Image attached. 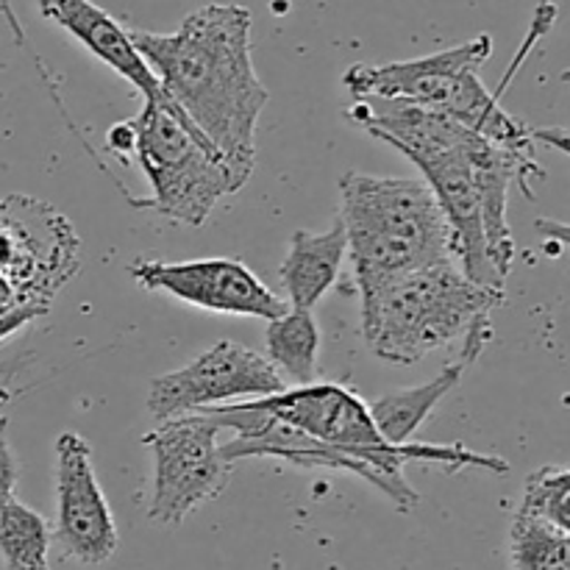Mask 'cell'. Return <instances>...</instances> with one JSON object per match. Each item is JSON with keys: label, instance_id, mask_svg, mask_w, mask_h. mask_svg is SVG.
Wrapping results in <instances>:
<instances>
[{"label": "cell", "instance_id": "1", "mask_svg": "<svg viewBox=\"0 0 570 570\" xmlns=\"http://www.w3.org/2000/svg\"><path fill=\"white\" fill-rule=\"evenodd\" d=\"M131 39L161 95L217 150L239 193L256 167V126L271 100L250 56V11L212 3L173 33L131 31Z\"/></svg>", "mask_w": 570, "mask_h": 570}, {"label": "cell", "instance_id": "2", "mask_svg": "<svg viewBox=\"0 0 570 570\" xmlns=\"http://www.w3.org/2000/svg\"><path fill=\"white\" fill-rule=\"evenodd\" d=\"M557 20L554 3H540L534 11L532 28L518 50L515 61L510 67V76L501 83L499 92H490L482 81V67L493 56V37L482 33L456 48L440 50V53L421 56L410 61H390V65H354L345 70L343 87L348 89L351 98H401L410 104L426 106V109L440 111L451 120L462 122L471 131L482 134L490 142L512 150L523 159H538L534 145L543 139L546 128L534 131L527 122L515 120L510 111L501 106V92L507 89L510 78L515 76L521 61L527 59L529 50L534 48L543 33L551 31Z\"/></svg>", "mask_w": 570, "mask_h": 570}, {"label": "cell", "instance_id": "3", "mask_svg": "<svg viewBox=\"0 0 570 570\" xmlns=\"http://www.w3.org/2000/svg\"><path fill=\"white\" fill-rule=\"evenodd\" d=\"M504 301V289L479 287L445 262L393 278L362 298V334L376 360L404 367L460 340V362L468 367L493 337L490 315Z\"/></svg>", "mask_w": 570, "mask_h": 570}, {"label": "cell", "instance_id": "4", "mask_svg": "<svg viewBox=\"0 0 570 570\" xmlns=\"http://www.w3.org/2000/svg\"><path fill=\"white\" fill-rule=\"evenodd\" d=\"M340 195L360 298L406 273L454 262L449 223L426 181L345 173Z\"/></svg>", "mask_w": 570, "mask_h": 570}, {"label": "cell", "instance_id": "5", "mask_svg": "<svg viewBox=\"0 0 570 570\" xmlns=\"http://www.w3.org/2000/svg\"><path fill=\"white\" fill-rule=\"evenodd\" d=\"M254 404L259 410L271 412L282 423H289L298 432L367 462L379 476L387 479L399 490L410 512L417 510V504H421V495L404 476V468L410 462H429V465H440L451 473H460L465 468H479V471L501 476V473L510 471V462L501 460V456L479 454V451H471L462 443H387L379 434L365 401L354 390L343 387V384L315 382L306 384V387L284 390V393L271 395V399H256Z\"/></svg>", "mask_w": 570, "mask_h": 570}, {"label": "cell", "instance_id": "6", "mask_svg": "<svg viewBox=\"0 0 570 570\" xmlns=\"http://www.w3.org/2000/svg\"><path fill=\"white\" fill-rule=\"evenodd\" d=\"M131 122L137 131L134 156L150 184L148 198H131V204L181 226H204L217 200L234 193L217 150L165 95L145 100Z\"/></svg>", "mask_w": 570, "mask_h": 570}, {"label": "cell", "instance_id": "7", "mask_svg": "<svg viewBox=\"0 0 570 570\" xmlns=\"http://www.w3.org/2000/svg\"><path fill=\"white\" fill-rule=\"evenodd\" d=\"M81 267V237L48 200L9 195L0 200V278L50 312L56 295Z\"/></svg>", "mask_w": 570, "mask_h": 570}, {"label": "cell", "instance_id": "8", "mask_svg": "<svg viewBox=\"0 0 570 570\" xmlns=\"http://www.w3.org/2000/svg\"><path fill=\"white\" fill-rule=\"evenodd\" d=\"M220 426L212 415H181L145 434L154 451V499L148 518L159 527H181L189 512L226 490L232 468L217 445Z\"/></svg>", "mask_w": 570, "mask_h": 570}, {"label": "cell", "instance_id": "9", "mask_svg": "<svg viewBox=\"0 0 570 570\" xmlns=\"http://www.w3.org/2000/svg\"><path fill=\"white\" fill-rule=\"evenodd\" d=\"M284 390V379L259 351L220 340L189 365L156 376L148 390V412L165 423L223 404L271 399Z\"/></svg>", "mask_w": 570, "mask_h": 570}, {"label": "cell", "instance_id": "10", "mask_svg": "<svg viewBox=\"0 0 570 570\" xmlns=\"http://www.w3.org/2000/svg\"><path fill=\"white\" fill-rule=\"evenodd\" d=\"M56 521L50 538L67 560L104 566L120 546L115 515L92 468V445L76 432L56 438Z\"/></svg>", "mask_w": 570, "mask_h": 570}, {"label": "cell", "instance_id": "11", "mask_svg": "<svg viewBox=\"0 0 570 570\" xmlns=\"http://www.w3.org/2000/svg\"><path fill=\"white\" fill-rule=\"evenodd\" d=\"M134 282L154 293L193 304L217 315L262 317L276 321L289 309L259 276L237 259H193V262H137L128 267Z\"/></svg>", "mask_w": 570, "mask_h": 570}, {"label": "cell", "instance_id": "12", "mask_svg": "<svg viewBox=\"0 0 570 570\" xmlns=\"http://www.w3.org/2000/svg\"><path fill=\"white\" fill-rule=\"evenodd\" d=\"M479 139H482V134H476L465 148L429 156V159H415L412 165L421 170L423 181L429 184L440 209H443L456 267L479 287L504 289V278L495 273L493 262H490L482 226V204H479L476 181H473L471 154Z\"/></svg>", "mask_w": 570, "mask_h": 570}, {"label": "cell", "instance_id": "13", "mask_svg": "<svg viewBox=\"0 0 570 570\" xmlns=\"http://www.w3.org/2000/svg\"><path fill=\"white\" fill-rule=\"evenodd\" d=\"M37 9L45 20L56 22L72 39H78L95 59L126 78L145 100L161 98L159 81L148 61L139 56L131 31H126L109 11L95 6L92 0H37Z\"/></svg>", "mask_w": 570, "mask_h": 570}, {"label": "cell", "instance_id": "14", "mask_svg": "<svg viewBox=\"0 0 570 570\" xmlns=\"http://www.w3.org/2000/svg\"><path fill=\"white\" fill-rule=\"evenodd\" d=\"M345 256H348V239L340 217L321 234L298 228L289 239L287 259L278 267L289 309L312 312V306L337 284Z\"/></svg>", "mask_w": 570, "mask_h": 570}, {"label": "cell", "instance_id": "15", "mask_svg": "<svg viewBox=\"0 0 570 570\" xmlns=\"http://www.w3.org/2000/svg\"><path fill=\"white\" fill-rule=\"evenodd\" d=\"M462 373H465V365L462 362H451L432 382L417 384V387L393 390V393L382 395L373 404H367L379 434L393 445L412 443V434L423 426V421L432 415L434 406L462 382Z\"/></svg>", "mask_w": 570, "mask_h": 570}, {"label": "cell", "instance_id": "16", "mask_svg": "<svg viewBox=\"0 0 570 570\" xmlns=\"http://www.w3.org/2000/svg\"><path fill=\"white\" fill-rule=\"evenodd\" d=\"M317 351L321 328L306 309H287L282 317L267 323V356L282 379L298 387L317 382Z\"/></svg>", "mask_w": 570, "mask_h": 570}, {"label": "cell", "instance_id": "17", "mask_svg": "<svg viewBox=\"0 0 570 570\" xmlns=\"http://www.w3.org/2000/svg\"><path fill=\"white\" fill-rule=\"evenodd\" d=\"M50 527L31 507L11 499L0 507V560L6 570H50Z\"/></svg>", "mask_w": 570, "mask_h": 570}, {"label": "cell", "instance_id": "18", "mask_svg": "<svg viewBox=\"0 0 570 570\" xmlns=\"http://www.w3.org/2000/svg\"><path fill=\"white\" fill-rule=\"evenodd\" d=\"M510 562L512 570H570V532L515 512Z\"/></svg>", "mask_w": 570, "mask_h": 570}, {"label": "cell", "instance_id": "19", "mask_svg": "<svg viewBox=\"0 0 570 570\" xmlns=\"http://www.w3.org/2000/svg\"><path fill=\"white\" fill-rule=\"evenodd\" d=\"M521 515L538 518L557 529L570 532V471L560 465H546L534 471L523 484Z\"/></svg>", "mask_w": 570, "mask_h": 570}, {"label": "cell", "instance_id": "20", "mask_svg": "<svg viewBox=\"0 0 570 570\" xmlns=\"http://www.w3.org/2000/svg\"><path fill=\"white\" fill-rule=\"evenodd\" d=\"M45 315H48V312H45L42 306L22 298L6 278H0V345L9 337H14L17 332H22L28 323H33L37 317Z\"/></svg>", "mask_w": 570, "mask_h": 570}, {"label": "cell", "instance_id": "21", "mask_svg": "<svg viewBox=\"0 0 570 570\" xmlns=\"http://www.w3.org/2000/svg\"><path fill=\"white\" fill-rule=\"evenodd\" d=\"M9 417L0 415V507L9 504L14 499V490H17V476H20V468H17V456L11 451L9 443Z\"/></svg>", "mask_w": 570, "mask_h": 570}, {"label": "cell", "instance_id": "22", "mask_svg": "<svg viewBox=\"0 0 570 570\" xmlns=\"http://www.w3.org/2000/svg\"><path fill=\"white\" fill-rule=\"evenodd\" d=\"M106 145H109L111 154H117L120 159H128L134 156V148H137V131H134V122H115L106 134Z\"/></svg>", "mask_w": 570, "mask_h": 570}, {"label": "cell", "instance_id": "23", "mask_svg": "<svg viewBox=\"0 0 570 570\" xmlns=\"http://www.w3.org/2000/svg\"><path fill=\"white\" fill-rule=\"evenodd\" d=\"M28 360H31L28 354L17 356V360H0V393H3V390H9L11 382H14V379L26 371Z\"/></svg>", "mask_w": 570, "mask_h": 570}]
</instances>
